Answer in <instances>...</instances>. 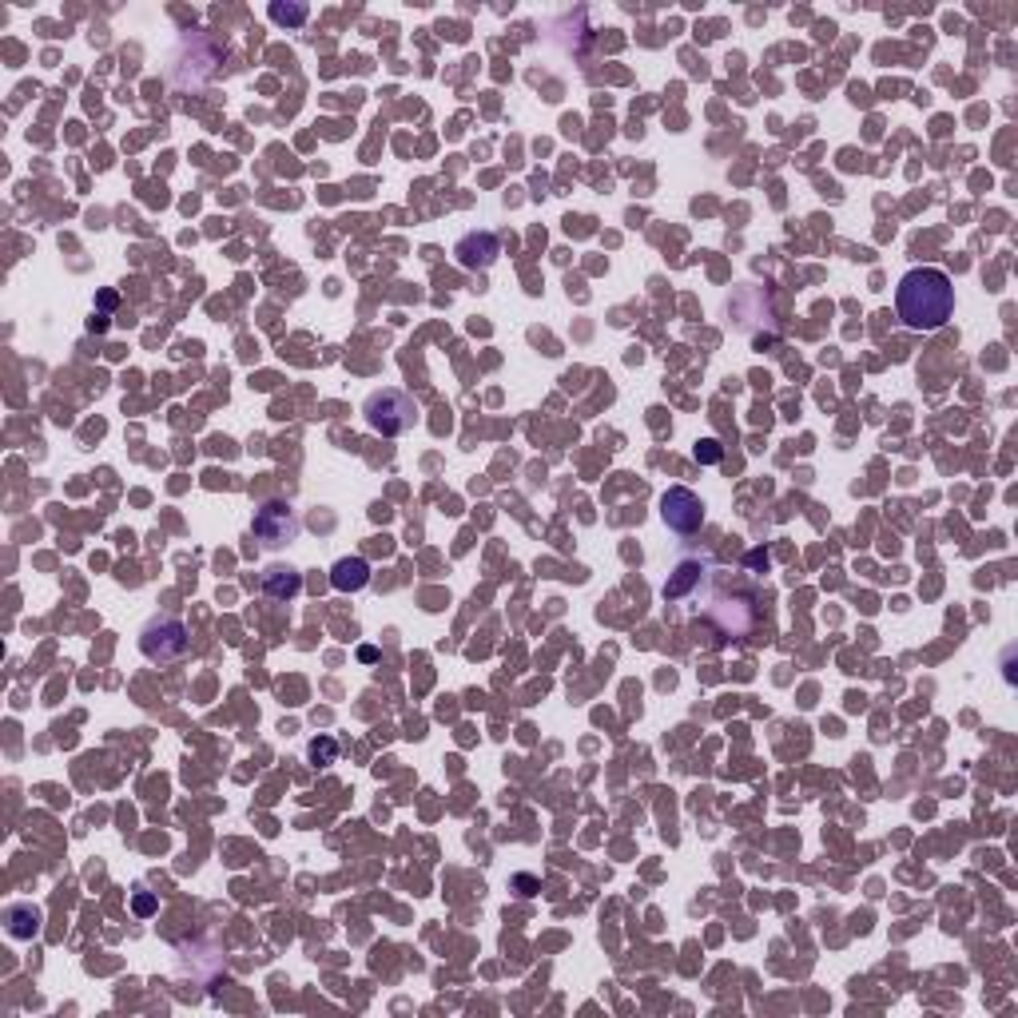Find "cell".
Masks as SVG:
<instances>
[{"label":"cell","instance_id":"6da1fadb","mask_svg":"<svg viewBox=\"0 0 1018 1018\" xmlns=\"http://www.w3.org/2000/svg\"><path fill=\"white\" fill-rule=\"evenodd\" d=\"M895 311L907 331H939L955 315V283L939 267H915L895 287Z\"/></svg>","mask_w":1018,"mask_h":1018},{"label":"cell","instance_id":"7a4b0ae2","mask_svg":"<svg viewBox=\"0 0 1018 1018\" xmlns=\"http://www.w3.org/2000/svg\"><path fill=\"white\" fill-rule=\"evenodd\" d=\"M362 414H366V426H370V430L394 438V434H406V430L418 422V402H414L406 390L382 386V390H374V394L366 398Z\"/></svg>","mask_w":1018,"mask_h":1018},{"label":"cell","instance_id":"3957f363","mask_svg":"<svg viewBox=\"0 0 1018 1018\" xmlns=\"http://www.w3.org/2000/svg\"><path fill=\"white\" fill-rule=\"evenodd\" d=\"M187 649H191V641H187V625H183L179 617H156V621H148L144 633H140V653H144L148 661H156V665L183 661Z\"/></svg>","mask_w":1018,"mask_h":1018},{"label":"cell","instance_id":"277c9868","mask_svg":"<svg viewBox=\"0 0 1018 1018\" xmlns=\"http://www.w3.org/2000/svg\"><path fill=\"white\" fill-rule=\"evenodd\" d=\"M299 529H303L299 509L291 506V502H283V498L263 502V506L255 509V517H251V533H255L263 545H271V549L291 545V541L299 537Z\"/></svg>","mask_w":1018,"mask_h":1018},{"label":"cell","instance_id":"5b68a950","mask_svg":"<svg viewBox=\"0 0 1018 1018\" xmlns=\"http://www.w3.org/2000/svg\"><path fill=\"white\" fill-rule=\"evenodd\" d=\"M661 517H665V525H669L673 533H696V529L704 525V502H700L692 490L673 486V490H665V498H661Z\"/></svg>","mask_w":1018,"mask_h":1018},{"label":"cell","instance_id":"8992f818","mask_svg":"<svg viewBox=\"0 0 1018 1018\" xmlns=\"http://www.w3.org/2000/svg\"><path fill=\"white\" fill-rule=\"evenodd\" d=\"M454 255H458V263H462L466 271H486V267H494V263H498L502 243H498V235H494V231H470V235H462V239H458Z\"/></svg>","mask_w":1018,"mask_h":1018},{"label":"cell","instance_id":"52a82bcc","mask_svg":"<svg viewBox=\"0 0 1018 1018\" xmlns=\"http://www.w3.org/2000/svg\"><path fill=\"white\" fill-rule=\"evenodd\" d=\"M700 581H704V561H696V557L680 561L677 569H673V577L665 581V589H661L665 605H680L684 597H692V589H696Z\"/></svg>","mask_w":1018,"mask_h":1018},{"label":"cell","instance_id":"ba28073f","mask_svg":"<svg viewBox=\"0 0 1018 1018\" xmlns=\"http://www.w3.org/2000/svg\"><path fill=\"white\" fill-rule=\"evenodd\" d=\"M299 589H303L299 569H291V565H267V569H263V593H267L271 601H295Z\"/></svg>","mask_w":1018,"mask_h":1018},{"label":"cell","instance_id":"9c48e42d","mask_svg":"<svg viewBox=\"0 0 1018 1018\" xmlns=\"http://www.w3.org/2000/svg\"><path fill=\"white\" fill-rule=\"evenodd\" d=\"M331 585H335L339 593H358V589H366V585H370V565H366L362 557H342V561H335V569H331Z\"/></svg>","mask_w":1018,"mask_h":1018},{"label":"cell","instance_id":"30bf717a","mask_svg":"<svg viewBox=\"0 0 1018 1018\" xmlns=\"http://www.w3.org/2000/svg\"><path fill=\"white\" fill-rule=\"evenodd\" d=\"M4 919H8V935L12 939H32L36 927H40V911H32L28 903H12L4 911Z\"/></svg>","mask_w":1018,"mask_h":1018},{"label":"cell","instance_id":"8fae6325","mask_svg":"<svg viewBox=\"0 0 1018 1018\" xmlns=\"http://www.w3.org/2000/svg\"><path fill=\"white\" fill-rule=\"evenodd\" d=\"M307 756H311V764H315V768H331V764L339 760V744H335V736H319V740H311Z\"/></svg>","mask_w":1018,"mask_h":1018},{"label":"cell","instance_id":"7c38bea8","mask_svg":"<svg viewBox=\"0 0 1018 1018\" xmlns=\"http://www.w3.org/2000/svg\"><path fill=\"white\" fill-rule=\"evenodd\" d=\"M307 16H311L307 4H271V20H275V24H295V28H299Z\"/></svg>","mask_w":1018,"mask_h":1018},{"label":"cell","instance_id":"4fadbf2b","mask_svg":"<svg viewBox=\"0 0 1018 1018\" xmlns=\"http://www.w3.org/2000/svg\"><path fill=\"white\" fill-rule=\"evenodd\" d=\"M696 462H704V466H716V462H720V442H716V438H704V442H696Z\"/></svg>","mask_w":1018,"mask_h":1018},{"label":"cell","instance_id":"5bb4252c","mask_svg":"<svg viewBox=\"0 0 1018 1018\" xmlns=\"http://www.w3.org/2000/svg\"><path fill=\"white\" fill-rule=\"evenodd\" d=\"M136 911H140V915H152V911H156V899H152V895H140V899H136Z\"/></svg>","mask_w":1018,"mask_h":1018}]
</instances>
